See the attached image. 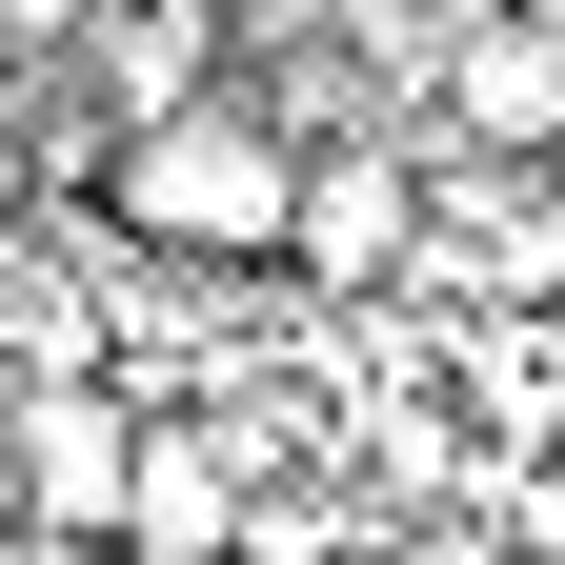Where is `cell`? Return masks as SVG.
<instances>
[{
	"instance_id": "cell-10",
	"label": "cell",
	"mask_w": 565,
	"mask_h": 565,
	"mask_svg": "<svg viewBox=\"0 0 565 565\" xmlns=\"http://www.w3.org/2000/svg\"><path fill=\"white\" fill-rule=\"evenodd\" d=\"M202 21H223V0H202Z\"/></svg>"
},
{
	"instance_id": "cell-5",
	"label": "cell",
	"mask_w": 565,
	"mask_h": 565,
	"mask_svg": "<svg viewBox=\"0 0 565 565\" xmlns=\"http://www.w3.org/2000/svg\"><path fill=\"white\" fill-rule=\"evenodd\" d=\"M61 41L102 61V102H121V121H162V102L202 82V0H82Z\"/></svg>"
},
{
	"instance_id": "cell-1",
	"label": "cell",
	"mask_w": 565,
	"mask_h": 565,
	"mask_svg": "<svg viewBox=\"0 0 565 565\" xmlns=\"http://www.w3.org/2000/svg\"><path fill=\"white\" fill-rule=\"evenodd\" d=\"M121 223L141 243H182V263H263L282 223H303V141H282L263 102H223V82H182L162 121H121Z\"/></svg>"
},
{
	"instance_id": "cell-3",
	"label": "cell",
	"mask_w": 565,
	"mask_h": 565,
	"mask_svg": "<svg viewBox=\"0 0 565 565\" xmlns=\"http://www.w3.org/2000/svg\"><path fill=\"white\" fill-rule=\"evenodd\" d=\"M282 263H303L323 303H384V282L424 263V162H404V141H343V162H303V223H282Z\"/></svg>"
},
{
	"instance_id": "cell-7",
	"label": "cell",
	"mask_w": 565,
	"mask_h": 565,
	"mask_svg": "<svg viewBox=\"0 0 565 565\" xmlns=\"http://www.w3.org/2000/svg\"><path fill=\"white\" fill-rule=\"evenodd\" d=\"M0 21H21V41H61V21H82V0H0Z\"/></svg>"
},
{
	"instance_id": "cell-8",
	"label": "cell",
	"mask_w": 565,
	"mask_h": 565,
	"mask_svg": "<svg viewBox=\"0 0 565 565\" xmlns=\"http://www.w3.org/2000/svg\"><path fill=\"white\" fill-rule=\"evenodd\" d=\"M41 565H141V545H61V525H41Z\"/></svg>"
},
{
	"instance_id": "cell-6",
	"label": "cell",
	"mask_w": 565,
	"mask_h": 565,
	"mask_svg": "<svg viewBox=\"0 0 565 565\" xmlns=\"http://www.w3.org/2000/svg\"><path fill=\"white\" fill-rule=\"evenodd\" d=\"M445 102H465L484 141H545V121H565V61H545V41H465V82H445Z\"/></svg>"
},
{
	"instance_id": "cell-2",
	"label": "cell",
	"mask_w": 565,
	"mask_h": 565,
	"mask_svg": "<svg viewBox=\"0 0 565 565\" xmlns=\"http://www.w3.org/2000/svg\"><path fill=\"white\" fill-rule=\"evenodd\" d=\"M0 445H21V525H61V545H121V484H141V404L121 384H21L0 404Z\"/></svg>"
},
{
	"instance_id": "cell-4",
	"label": "cell",
	"mask_w": 565,
	"mask_h": 565,
	"mask_svg": "<svg viewBox=\"0 0 565 565\" xmlns=\"http://www.w3.org/2000/svg\"><path fill=\"white\" fill-rule=\"evenodd\" d=\"M121 545H141V565H202V545H243V445H223V424H141Z\"/></svg>"
},
{
	"instance_id": "cell-9",
	"label": "cell",
	"mask_w": 565,
	"mask_h": 565,
	"mask_svg": "<svg viewBox=\"0 0 565 565\" xmlns=\"http://www.w3.org/2000/svg\"><path fill=\"white\" fill-rule=\"evenodd\" d=\"M202 565H243V545H202Z\"/></svg>"
}]
</instances>
